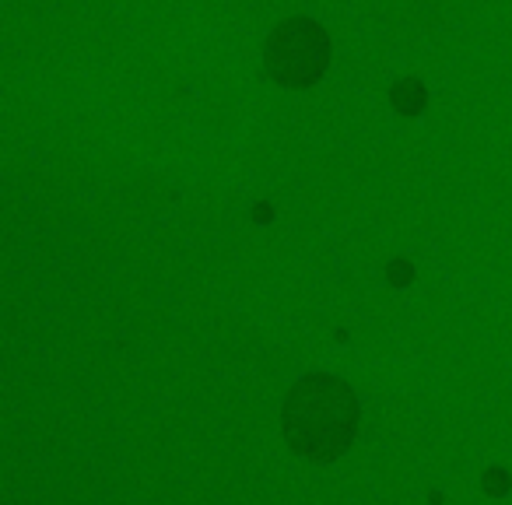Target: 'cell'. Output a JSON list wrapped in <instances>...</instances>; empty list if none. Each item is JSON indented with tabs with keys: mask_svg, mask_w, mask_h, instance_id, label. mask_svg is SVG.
I'll use <instances>...</instances> for the list:
<instances>
[{
	"mask_svg": "<svg viewBox=\"0 0 512 505\" xmlns=\"http://www.w3.org/2000/svg\"><path fill=\"white\" fill-rule=\"evenodd\" d=\"M358 421L362 414L351 386L327 372L299 379L281 407V432L288 446L309 460H337L348 453Z\"/></svg>",
	"mask_w": 512,
	"mask_h": 505,
	"instance_id": "obj_1",
	"label": "cell"
},
{
	"mask_svg": "<svg viewBox=\"0 0 512 505\" xmlns=\"http://www.w3.org/2000/svg\"><path fill=\"white\" fill-rule=\"evenodd\" d=\"M267 74L285 88H313L330 67V36L313 18H288L264 46Z\"/></svg>",
	"mask_w": 512,
	"mask_h": 505,
	"instance_id": "obj_2",
	"label": "cell"
}]
</instances>
